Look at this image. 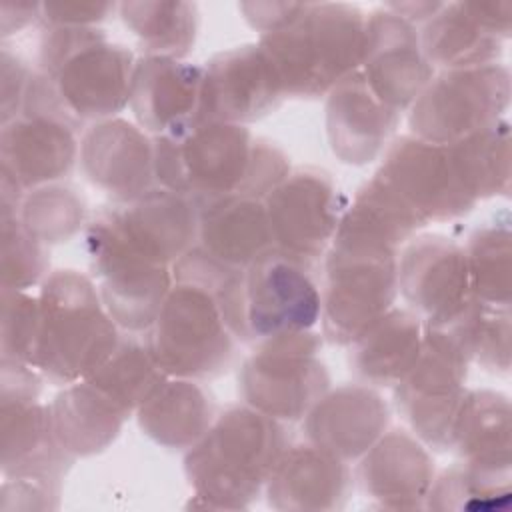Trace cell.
Segmentation results:
<instances>
[{"instance_id": "obj_9", "label": "cell", "mask_w": 512, "mask_h": 512, "mask_svg": "<svg viewBox=\"0 0 512 512\" xmlns=\"http://www.w3.org/2000/svg\"><path fill=\"white\" fill-rule=\"evenodd\" d=\"M78 126L46 78L34 72L20 114L0 130L2 180L26 194L68 176L80 152Z\"/></svg>"}, {"instance_id": "obj_17", "label": "cell", "mask_w": 512, "mask_h": 512, "mask_svg": "<svg viewBox=\"0 0 512 512\" xmlns=\"http://www.w3.org/2000/svg\"><path fill=\"white\" fill-rule=\"evenodd\" d=\"M374 176L388 184L426 224L460 218L476 206L456 174L448 146L412 134L386 146Z\"/></svg>"}, {"instance_id": "obj_31", "label": "cell", "mask_w": 512, "mask_h": 512, "mask_svg": "<svg viewBox=\"0 0 512 512\" xmlns=\"http://www.w3.org/2000/svg\"><path fill=\"white\" fill-rule=\"evenodd\" d=\"M420 44L434 70L494 64L504 48V40L480 22L470 2H442L422 24Z\"/></svg>"}, {"instance_id": "obj_15", "label": "cell", "mask_w": 512, "mask_h": 512, "mask_svg": "<svg viewBox=\"0 0 512 512\" xmlns=\"http://www.w3.org/2000/svg\"><path fill=\"white\" fill-rule=\"evenodd\" d=\"M42 380L12 372L0 378V436L4 478L34 476L60 482L72 456L60 446L50 404L38 402Z\"/></svg>"}, {"instance_id": "obj_34", "label": "cell", "mask_w": 512, "mask_h": 512, "mask_svg": "<svg viewBox=\"0 0 512 512\" xmlns=\"http://www.w3.org/2000/svg\"><path fill=\"white\" fill-rule=\"evenodd\" d=\"M166 378L146 340L130 332L120 336L112 354L86 380L130 416Z\"/></svg>"}, {"instance_id": "obj_12", "label": "cell", "mask_w": 512, "mask_h": 512, "mask_svg": "<svg viewBox=\"0 0 512 512\" xmlns=\"http://www.w3.org/2000/svg\"><path fill=\"white\" fill-rule=\"evenodd\" d=\"M510 106V70L504 64L442 70L410 106L412 136L450 146L502 118Z\"/></svg>"}, {"instance_id": "obj_1", "label": "cell", "mask_w": 512, "mask_h": 512, "mask_svg": "<svg viewBox=\"0 0 512 512\" xmlns=\"http://www.w3.org/2000/svg\"><path fill=\"white\" fill-rule=\"evenodd\" d=\"M232 268L194 246L172 264V286L144 340L158 366L174 378L202 380L224 372L234 356L218 288Z\"/></svg>"}, {"instance_id": "obj_42", "label": "cell", "mask_w": 512, "mask_h": 512, "mask_svg": "<svg viewBox=\"0 0 512 512\" xmlns=\"http://www.w3.org/2000/svg\"><path fill=\"white\" fill-rule=\"evenodd\" d=\"M118 10L114 2H42L44 28H92Z\"/></svg>"}, {"instance_id": "obj_40", "label": "cell", "mask_w": 512, "mask_h": 512, "mask_svg": "<svg viewBox=\"0 0 512 512\" xmlns=\"http://www.w3.org/2000/svg\"><path fill=\"white\" fill-rule=\"evenodd\" d=\"M456 328L470 350V358L490 372L506 374L510 368V308L474 304Z\"/></svg>"}, {"instance_id": "obj_20", "label": "cell", "mask_w": 512, "mask_h": 512, "mask_svg": "<svg viewBox=\"0 0 512 512\" xmlns=\"http://www.w3.org/2000/svg\"><path fill=\"white\" fill-rule=\"evenodd\" d=\"M360 72L370 90L398 114L414 104L436 74L424 56L418 28L386 6L366 18Z\"/></svg>"}, {"instance_id": "obj_10", "label": "cell", "mask_w": 512, "mask_h": 512, "mask_svg": "<svg viewBox=\"0 0 512 512\" xmlns=\"http://www.w3.org/2000/svg\"><path fill=\"white\" fill-rule=\"evenodd\" d=\"M470 360L468 344L456 328L424 326L420 354L394 386L398 412L416 438L434 450H452Z\"/></svg>"}, {"instance_id": "obj_14", "label": "cell", "mask_w": 512, "mask_h": 512, "mask_svg": "<svg viewBox=\"0 0 512 512\" xmlns=\"http://www.w3.org/2000/svg\"><path fill=\"white\" fill-rule=\"evenodd\" d=\"M398 292L424 326H456L476 304L464 246L442 234L410 238L398 252Z\"/></svg>"}, {"instance_id": "obj_2", "label": "cell", "mask_w": 512, "mask_h": 512, "mask_svg": "<svg viewBox=\"0 0 512 512\" xmlns=\"http://www.w3.org/2000/svg\"><path fill=\"white\" fill-rule=\"evenodd\" d=\"M286 446L278 420L246 404L232 406L188 448L184 472L204 506L246 508L266 488Z\"/></svg>"}, {"instance_id": "obj_21", "label": "cell", "mask_w": 512, "mask_h": 512, "mask_svg": "<svg viewBox=\"0 0 512 512\" xmlns=\"http://www.w3.org/2000/svg\"><path fill=\"white\" fill-rule=\"evenodd\" d=\"M84 176L116 202L132 200L154 188V140L124 118L94 122L80 140Z\"/></svg>"}, {"instance_id": "obj_29", "label": "cell", "mask_w": 512, "mask_h": 512, "mask_svg": "<svg viewBox=\"0 0 512 512\" xmlns=\"http://www.w3.org/2000/svg\"><path fill=\"white\" fill-rule=\"evenodd\" d=\"M452 450L476 472L510 476V402L502 392L466 390Z\"/></svg>"}, {"instance_id": "obj_4", "label": "cell", "mask_w": 512, "mask_h": 512, "mask_svg": "<svg viewBox=\"0 0 512 512\" xmlns=\"http://www.w3.org/2000/svg\"><path fill=\"white\" fill-rule=\"evenodd\" d=\"M38 300L34 368L60 386L86 380L122 336L94 280L76 270H56L40 284Z\"/></svg>"}, {"instance_id": "obj_33", "label": "cell", "mask_w": 512, "mask_h": 512, "mask_svg": "<svg viewBox=\"0 0 512 512\" xmlns=\"http://www.w3.org/2000/svg\"><path fill=\"white\" fill-rule=\"evenodd\" d=\"M456 174L478 202L510 192V122L506 118L448 146Z\"/></svg>"}, {"instance_id": "obj_13", "label": "cell", "mask_w": 512, "mask_h": 512, "mask_svg": "<svg viewBox=\"0 0 512 512\" xmlns=\"http://www.w3.org/2000/svg\"><path fill=\"white\" fill-rule=\"evenodd\" d=\"M84 250L112 320L126 332L144 334L172 286V268L128 250L100 214L84 230Z\"/></svg>"}, {"instance_id": "obj_6", "label": "cell", "mask_w": 512, "mask_h": 512, "mask_svg": "<svg viewBox=\"0 0 512 512\" xmlns=\"http://www.w3.org/2000/svg\"><path fill=\"white\" fill-rule=\"evenodd\" d=\"M136 60L96 26L44 28L38 72L74 122H100L130 106Z\"/></svg>"}, {"instance_id": "obj_16", "label": "cell", "mask_w": 512, "mask_h": 512, "mask_svg": "<svg viewBox=\"0 0 512 512\" xmlns=\"http://www.w3.org/2000/svg\"><path fill=\"white\" fill-rule=\"evenodd\" d=\"M264 206L274 246L310 262L328 252L346 210L334 180L318 168L290 170Z\"/></svg>"}, {"instance_id": "obj_27", "label": "cell", "mask_w": 512, "mask_h": 512, "mask_svg": "<svg viewBox=\"0 0 512 512\" xmlns=\"http://www.w3.org/2000/svg\"><path fill=\"white\" fill-rule=\"evenodd\" d=\"M196 204V246L226 268H246L274 246L264 198L234 192L196 200Z\"/></svg>"}, {"instance_id": "obj_37", "label": "cell", "mask_w": 512, "mask_h": 512, "mask_svg": "<svg viewBox=\"0 0 512 512\" xmlns=\"http://www.w3.org/2000/svg\"><path fill=\"white\" fill-rule=\"evenodd\" d=\"M18 216L32 236L50 246L66 242L80 232L86 208L72 188L48 184L26 192Z\"/></svg>"}, {"instance_id": "obj_35", "label": "cell", "mask_w": 512, "mask_h": 512, "mask_svg": "<svg viewBox=\"0 0 512 512\" xmlns=\"http://www.w3.org/2000/svg\"><path fill=\"white\" fill-rule=\"evenodd\" d=\"M124 26L140 40L146 54L184 60L198 34V8L180 0H142L118 4Z\"/></svg>"}, {"instance_id": "obj_8", "label": "cell", "mask_w": 512, "mask_h": 512, "mask_svg": "<svg viewBox=\"0 0 512 512\" xmlns=\"http://www.w3.org/2000/svg\"><path fill=\"white\" fill-rule=\"evenodd\" d=\"M254 148L246 126L194 116L154 138L156 182L192 200L244 194Z\"/></svg>"}, {"instance_id": "obj_3", "label": "cell", "mask_w": 512, "mask_h": 512, "mask_svg": "<svg viewBox=\"0 0 512 512\" xmlns=\"http://www.w3.org/2000/svg\"><path fill=\"white\" fill-rule=\"evenodd\" d=\"M366 18L354 4L308 2L290 26L260 36L284 96H324L360 70Z\"/></svg>"}, {"instance_id": "obj_43", "label": "cell", "mask_w": 512, "mask_h": 512, "mask_svg": "<svg viewBox=\"0 0 512 512\" xmlns=\"http://www.w3.org/2000/svg\"><path fill=\"white\" fill-rule=\"evenodd\" d=\"M32 74L34 70H30L28 64L18 54L10 52L8 46L2 48V54H0L2 124L20 114Z\"/></svg>"}, {"instance_id": "obj_22", "label": "cell", "mask_w": 512, "mask_h": 512, "mask_svg": "<svg viewBox=\"0 0 512 512\" xmlns=\"http://www.w3.org/2000/svg\"><path fill=\"white\" fill-rule=\"evenodd\" d=\"M302 420L310 444L352 462L386 432L390 408L374 386L358 382L324 392Z\"/></svg>"}, {"instance_id": "obj_36", "label": "cell", "mask_w": 512, "mask_h": 512, "mask_svg": "<svg viewBox=\"0 0 512 512\" xmlns=\"http://www.w3.org/2000/svg\"><path fill=\"white\" fill-rule=\"evenodd\" d=\"M474 300L484 306L510 308L512 234L506 212L478 226L464 248Z\"/></svg>"}, {"instance_id": "obj_25", "label": "cell", "mask_w": 512, "mask_h": 512, "mask_svg": "<svg viewBox=\"0 0 512 512\" xmlns=\"http://www.w3.org/2000/svg\"><path fill=\"white\" fill-rule=\"evenodd\" d=\"M346 464L310 442L286 446L266 482L268 504L294 512L342 508L352 488Z\"/></svg>"}, {"instance_id": "obj_41", "label": "cell", "mask_w": 512, "mask_h": 512, "mask_svg": "<svg viewBox=\"0 0 512 512\" xmlns=\"http://www.w3.org/2000/svg\"><path fill=\"white\" fill-rule=\"evenodd\" d=\"M2 320L0 348L4 360L24 362L34 366L38 330H40V300L28 290L2 288Z\"/></svg>"}, {"instance_id": "obj_32", "label": "cell", "mask_w": 512, "mask_h": 512, "mask_svg": "<svg viewBox=\"0 0 512 512\" xmlns=\"http://www.w3.org/2000/svg\"><path fill=\"white\" fill-rule=\"evenodd\" d=\"M50 412L56 438L72 458L106 450L128 418L88 380L66 384L50 404Z\"/></svg>"}, {"instance_id": "obj_28", "label": "cell", "mask_w": 512, "mask_h": 512, "mask_svg": "<svg viewBox=\"0 0 512 512\" xmlns=\"http://www.w3.org/2000/svg\"><path fill=\"white\" fill-rule=\"evenodd\" d=\"M422 338L424 324L412 310L390 308L350 344V368L362 384L394 388L414 366Z\"/></svg>"}, {"instance_id": "obj_47", "label": "cell", "mask_w": 512, "mask_h": 512, "mask_svg": "<svg viewBox=\"0 0 512 512\" xmlns=\"http://www.w3.org/2000/svg\"><path fill=\"white\" fill-rule=\"evenodd\" d=\"M440 6H442V2H400V4L392 2V4H386L388 10L402 16L404 20H408L414 26L424 24L428 18H432Z\"/></svg>"}, {"instance_id": "obj_45", "label": "cell", "mask_w": 512, "mask_h": 512, "mask_svg": "<svg viewBox=\"0 0 512 512\" xmlns=\"http://www.w3.org/2000/svg\"><path fill=\"white\" fill-rule=\"evenodd\" d=\"M42 2L28 0H0V28L2 36H10L34 22H40Z\"/></svg>"}, {"instance_id": "obj_44", "label": "cell", "mask_w": 512, "mask_h": 512, "mask_svg": "<svg viewBox=\"0 0 512 512\" xmlns=\"http://www.w3.org/2000/svg\"><path fill=\"white\" fill-rule=\"evenodd\" d=\"M308 2H242L238 4L244 20L258 32L270 34L290 26L306 10Z\"/></svg>"}, {"instance_id": "obj_39", "label": "cell", "mask_w": 512, "mask_h": 512, "mask_svg": "<svg viewBox=\"0 0 512 512\" xmlns=\"http://www.w3.org/2000/svg\"><path fill=\"white\" fill-rule=\"evenodd\" d=\"M48 252L22 224L18 212L0 210V272L2 288L28 290L48 276Z\"/></svg>"}, {"instance_id": "obj_18", "label": "cell", "mask_w": 512, "mask_h": 512, "mask_svg": "<svg viewBox=\"0 0 512 512\" xmlns=\"http://www.w3.org/2000/svg\"><path fill=\"white\" fill-rule=\"evenodd\" d=\"M116 238L148 262L170 266L198 242L196 200L154 186L100 212Z\"/></svg>"}, {"instance_id": "obj_26", "label": "cell", "mask_w": 512, "mask_h": 512, "mask_svg": "<svg viewBox=\"0 0 512 512\" xmlns=\"http://www.w3.org/2000/svg\"><path fill=\"white\" fill-rule=\"evenodd\" d=\"M200 92L202 66L144 54L136 60L130 110L142 130L158 136L198 116Z\"/></svg>"}, {"instance_id": "obj_38", "label": "cell", "mask_w": 512, "mask_h": 512, "mask_svg": "<svg viewBox=\"0 0 512 512\" xmlns=\"http://www.w3.org/2000/svg\"><path fill=\"white\" fill-rule=\"evenodd\" d=\"M508 500L510 476H490L460 464L434 478L426 506L436 510H490L508 506Z\"/></svg>"}, {"instance_id": "obj_23", "label": "cell", "mask_w": 512, "mask_h": 512, "mask_svg": "<svg viewBox=\"0 0 512 512\" xmlns=\"http://www.w3.org/2000/svg\"><path fill=\"white\" fill-rule=\"evenodd\" d=\"M398 120L400 114L370 90L360 70L328 92L326 136L334 156L344 164L364 166L378 158Z\"/></svg>"}, {"instance_id": "obj_5", "label": "cell", "mask_w": 512, "mask_h": 512, "mask_svg": "<svg viewBox=\"0 0 512 512\" xmlns=\"http://www.w3.org/2000/svg\"><path fill=\"white\" fill-rule=\"evenodd\" d=\"M312 264L272 246L246 268L232 270L218 296L236 340L258 344L270 336L312 330L322 312Z\"/></svg>"}, {"instance_id": "obj_11", "label": "cell", "mask_w": 512, "mask_h": 512, "mask_svg": "<svg viewBox=\"0 0 512 512\" xmlns=\"http://www.w3.org/2000/svg\"><path fill=\"white\" fill-rule=\"evenodd\" d=\"M320 350L322 338L312 330L258 342L238 374L244 404L278 422L302 420L330 390V374Z\"/></svg>"}, {"instance_id": "obj_30", "label": "cell", "mask_w": 512, "mask_h": 512, "mask_svg": "<svg viewBox=\"0 0 512 512\" xmlns=\"http://www.w3.org/2000/svg\"><path fill=\"white\" fill-rule=\"evenodd\" d=\"M136 420L156 444L188 450L212 426L214 406L206 390L194 380L168 376L136 410Z\"/></svg>"}, {"instance_id": "obj_19", "label": "cell", "mask_w": 512, "mask_h": 512, "mask_svg": "<svg viewBox=\"0 0 512 512\" xmlns=\"http://www.w3.org/2000/svg\"><path fill=\"white\" fill-rule=\"evenodd\" d=\"M282 98L278 76L258 42L222 50L202 66V118L244 126L276 110Z\"/></svg>"}, {"instance_id": "obj_46", "label": "cell", "mask_w": 512, "mask_h": 512, "mask_svg": "<svg viewBox=\"0 0 512 512\" xmlns=\"http://www.w3.org/2000/svg\"><path fill=\"white\" fill-rule=\"evenodd\" d=\"M470 8L480 18V22L492 30L502 40L510 38L512 30V2L492 0V2H470Z\"/></svg>"}, {"instance_id": "obj_7", "label": "cell", "mask_w": 512, "mask_h": 512, "mask_svg": "<svg viewBox=\"0 0 512 512\" xmlns=\"http://www.w3.org/2000/svg\"><path fill=\"white\" fill-rule=\"evenodd\" d=\"M322 336L338 346L354 344L398 296V250L338 228L324 254Z\"/></svg>"}, {"instance_id": "obj_24", "label": "cell", "mask_w": 512, "mask_h": 512, "mask_svg": "<svg viewBox=\"0 0 512 512\" xmlns=\"http://www.w3.org/2000/svg\"><path fill=\"white\" fill-rule=\"evenodd\" d=\"M356 480L362 492L384 508H422L434 482V460L416 436L386 430L360 458Z\"/></svg>"}]
</instances>
